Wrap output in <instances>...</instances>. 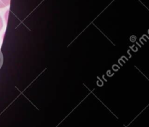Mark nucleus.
<instances>
[{"instance_id": "nucleus-2", "label": "nucleus", "mask_w": 149, "mask_h": 127, "mask_svg": "<svg viewBox=\"0 0 149 127\" xmlns=\"http://www.w3.org/2000/svg\"><path fill=\"white\" fill-rule=\"evenodd\" d=\"M2 28H3V20L2 18H1V16H0V31L2 29Z\"/></svg>"}, {"instance_id": "nucleus-1", "label": "nucleus", "mask_w": 149, "mask_h": 127, "mask_svg": "<svg viewBox=\"0 0 149 127\" xmlns=\"http://www.w3.org/2000/svg\"><path fill=\"white\" fill-rule=\"evenodd\" d=\"M10 4V0H0V9L6 7Z\"/></svg>"}]
</instances>
